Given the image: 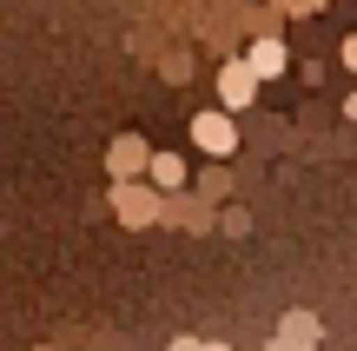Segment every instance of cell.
<instances>
[{"label":"cell","mask_w":357,"mask_h":351,"mask_svg":"<svg viewBox=\"0 0 357 351\" xmlns=\"http://www.w3.org/2000/svg\"><path fill=\"white\" fill-rule=\"evenodd\" d=\"M252 66H258V73H284V47H278V40H258V47H252Z\"/></svg>","instance_id":"cell-1"},{"label":"cell","mask_w":357,"mask_h":351,"mask_svg":"<svg viewBox=\"0 0 357 351\" xmlns=\"http://www.w3.org/2000/svg\"><path fill=\"white\" fill-rule=\"evenodd\" d=\"M192 133H199V146H218V153H225V146H231V126H225V119H218V113H205V119H199V126H192Z\"/></svg>","instance_id":"cell-2"},{"label":"cell","mask_w":357,"mask_h":351,"mask_svg":"<svg viewBox=\"0 0 357 351\" xmlns=\"http://www.w3.org/2000/svg\"><path fill=\"white\" fill-rule=\"evenodd\" d=\"M344 66H357V40H344Z\"/></svg>","instance_id":"cell-4"},{"label":"cell","mask_w":357,"mask_h":351,"mask_svg":"<svg viewBox=\"0 0 357 351\" xmlns=\"http://www.w3.org/2000/svg\"><path fill=\"white\" fill-rule=\"evenodd\" d=\"M153 179L159 186H178V179H185V159H178V153H159L153 159Z\"/></svg>","instance_id":"cell-3"}]
</instances>
